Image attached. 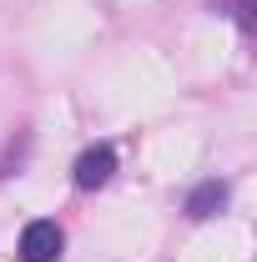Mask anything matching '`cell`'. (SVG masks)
I'll return each instance as SVG.
<instances>
[{"label":"cell","instance_id":"cell-2","mask_svg":"<svg viewBox=\"0 0 257 262\" xmlns=\"http://www.w3.org/2000/svg\"><path fill=\"white\" fill-rule=\"evenodd\" d=\"M61 247H66V232L56 222H46V217L20 232V262H56Z\"/></svg>","mask_w":257,"mask_h":262},{"label":"cell","instance_id":"cell-4","mask_svg":"<svg viewBox=\"0 0 257 262\" xmlns=\"http://www.w3.org/2000/svg\"><path fill=\"white\" fill-rule=\"evenodd\" d=\"M237 26L252 31V0H237Z\"/></svg>","mask_w":257,"mask_h":262},{"label":"cell","instance_id":"cell-1","mask_svg":"<svg viewBox=\"0 0 257 262\" xmlns=\"http://www.w3.org/2000/svg\"><path fill=\"white\" fill-rule=\"evenodd\" d=\"M111 171H116V151L101 141V146H86V151L76 157L71 182H76L81 192H96V187H106V182H111Z\"/></svg>","mask_w":257,"mask_h":262},{"label":"cell","instance_id":"cell-3","mask_svg":"<svg viewBox=\"0 0 257 262\" xmlns=\"http://www.w3.org/2000/svg\"><path fill=\"white\" fill-rule=\"evenodd\" d=\"M222 207H227V182H217V177H212V182H202V187L187 196V217H192V222H207V217H217Z\"/></svg>","mask_w":257,"mask_h":262}]
</instances>
